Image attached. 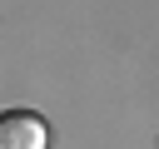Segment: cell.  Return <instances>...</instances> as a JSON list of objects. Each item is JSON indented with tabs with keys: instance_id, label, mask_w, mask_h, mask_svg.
Returning <instances> with one entry per match:
<instances>
[{
	"instance_id": "1",
	"label": "cell",
	"mask_w": 159,
	"mask_h": 149,
	"mask_svg": "<svg viewBox=\"0 0 159 149\" xmlns=\"http://www.w3.org/2000/svg\"><path fill=\"white\" fill-rule=\"evenodd\" d=\"M0 149H50V129L30 109H10L0 119Z\"/></svg>"
}]
</instances>
